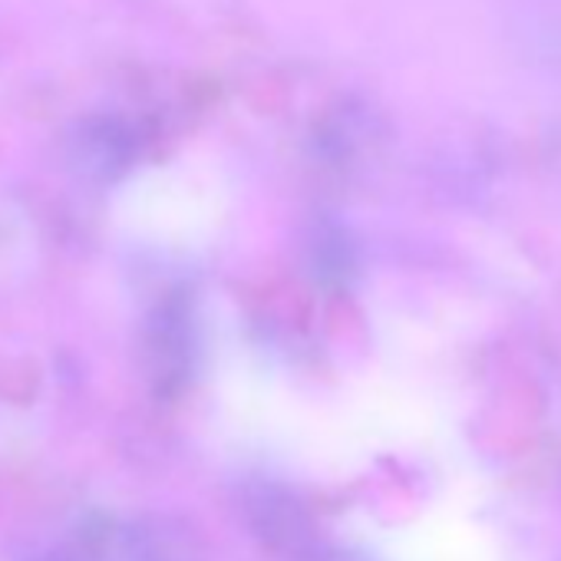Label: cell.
Wrapping results in <instances>:
<instances>
[{
  "instance_id": "1",
  "label": "cell",
  "mask_w": 561,
  "mask_h": 561,
  "mask_svg": "<svg viewBox=\"0 0 561 561\" xmlns=\"http://www.w3.org/2000/svg\"><path fill=\"white\" fill-rule=\"evenodd\" d=\"M241 512L254 538L277 554L305 558L318 548L314 518L305 499L295 495L288 485L271 482V479L248 482L241 492Z\"/></svg>"
},
{
  "instance_id": "2",
  "label": "cell",
  "mask_w": 561,
  "mask_h": 561,
  "mask_svg": "<svg viewBox=\"0 0 561 561\" xmlns=\"http://www.w3.org/2000/svg\"><path fill=\"white\" fill-rule=\"evenodd\" d=\"M139 159V133L123 116H87L67 136L70 169L96 185L123 179Z\"/></svg>"
},
{
  "instance_id": "3",
  "label": "cell",
  "mask_w": 561,
  "mask_h": 561,
  "mask_svg": "<svg viewBox=\"0 0 561 561\" xmlns=\"http://www.w3.org/2000/svg\"><path fill=\"white\" fill-rule=\"evenodd\" d=\"M195 354H198V337L188 305L179 298L159 305L146 324V370L159 387V393H172L185 387V380L195 370Z\"/></svg>"
},
{
  "instance_id": "4",
  "label": "cell",
  "mask_w": 561,
  "mask_h": 561,
  "mask_svg": "<svg viewBox=\"0 0 561 561\" xmlns=\"http://www.w3.org/2000/svg\"><path fill=\"white\" fill-rule=\"evenodd\" d=\"M126 554L129 561H202V541L185 522L149 515L129 525Z\"/></svg>"
},
{
  "instance_id": "5",
  "label": "cell",
  "mask_w": 561,
  "mask_h": 561,
  "mask_svg": "<svg viewBox=\"0 0 561 561\" xmlns=\"http://www.w3.org/2000/svg\"><path fill=\"white\" fill-rule=\"evenodd\" d=\"M311 257H314V271L324 280H347L357 271V248H354L351 234L334 221H321L314 228Z\"/></svg>"
},
{
  "instance_id": "6",
  "label": "cell",
  "mask_w": 561,
  "mask_h": 561,
  "mask_svg": "<svg viewBox=\"0 0 561 561\" xmlns=\"http://www.w3.org/2000/svg\"><path fill=\"white\" fill-rule=\"evenodd\" d=\"M301 561H374V558H367L364 551H354V548H324V545H318Z\"/></svg>"
}]
</instances>
